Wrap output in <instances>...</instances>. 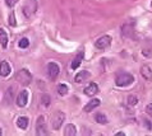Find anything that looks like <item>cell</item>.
<instances>
[{
  "instance_id": "ac0fdd59",
  "label": "cell",
  "mask_w": 152,
  "mask_h": 136,
  "mask_svg": "<svg viewBox=\"0 0 152 136\" xmlns=\"http://www.w3.org/2000/svg\"><path fill=\"white\" fill-rule=\"evenodd\" d=\"M77 134V130H76V127H74V125H68L67 127H65V130H64V135H67V136H74Z\"/></svg>"
},
{
  "instance_id": "8fae6325",
  "label": "cell",
  "mask_w": 152,
  "mask_h": 136,
  "mask_svg": "<svg viewBox=\"0 0 152 136\" xmlns=\"http://www.w3.org/2000/svg\"><path fill=\"white\" fill-rule=\"evenodd\" d=\"M141 75L146 79V80L151 81L152 80V69L150 66H147V65H143L141 67Z\"/></svg>"
},
{
  "instance_id": "7a4b0ae2",
  "label": "cell",
  "mask_w": 152,
  "mask_h": 136,
  "mask_svg": "<svg viewBox=\"0 0 152 136\" xmlns=\"http://www.w3.org/2000/svg\"><path fill=\"white\" fill-rule=\"evenodd\" d=\"M133 80H134V78H133L132 74H129V73H121V74H119V75L116 76L115 84L118 85V87H127V85L132 84Z\"/></svg>"
},
{
  "instance_id": "f1b7e54d",
  "label": "cell",
  "mask_w": 152,
  "mask_h": 136,
  "mask_svg": "<svg viewBox=\"0 0 152 136\" xmlns=\"http://www.w3.org/2000/svg\"><path fill=\"white\" fill-rule=\"evenodd\" d=\"M125 134H124V132H118V134H116V136H124Z\"/></svg>"
},
{
  "instance_id": "6da1fadb",
  "label": "cell",
  "mask_w": 152,
  "mask_h": 136,
  "mask_svg": "<svg viewBox=\"0 0 152 136\" xmlns=\"http://www.w3.org/2000/svg\"><path fill=\"white\" fill-rule=\"evenodd\" d=\"M16 80L22 85H29L32 81V74L28 71L27 69H22L16 74Z\"/></svg>"
},
{
  "instance_id": "8992f818",
  "label": "cell",
  "mask_w": 152,
  "mask_h": 136,
  "mask_svg": "<svg viewBox=\"0 0 152 136\" xmlns=\"http://www.w3.org/2000/svg\"><path fill=\"white\" fill-rule=\"evenodd\" d=\"M64 120H65V114L63 113V112L55 113L54 120H52V129L54 130H59L60 129V126L63 125V122H64Z\"/></svg>"
},
{
  "instance_id": "44dd1931",
  "label": "cell",
  "mask_w": 152,
  "mask_h": 136,
  "mask_svg": "<svg viewBox=\"0 0 152 136\" xmlns=\"http://www.w3.org/2000/svg\"><path fill=\"white\" fill-rule=\"evenodd\" d=\"M41 102H42L44 106H49L50 102H51V98H50V96H47V94H42V97H41Z\"/></svg>"
},
{
  "instance_id": "4dcf8cb0",
  "label": "cell",
  "mask_w": 152,
  "mask_h": 136,
  "mask_svg": "<svg viewBox=\"0 0 152 136\" xmlns=\"http://www.w3.org/2000/svg\"><path fill=\"white\" fill-rule=\"evenodd\" d=\"M151 7H152V1H151Z\"/></svg>"
},
{
  "instance_id": "3957f363",
  "label": "cell",
  "mask_w": 152,
  "mask_h": 136,
  "mask_svg": "<svg viewBox=\"0 0 152 136\" xmlns=\"http://www.w3.org/2000/svg\"><path fill=\"white\" fill-rule=\"evenodd\" d=\"M37 9V3H36V0H27L25 8H23V11H25V15L26 17H29L32 15V14L36 11Z\"/></svg>"
},
{
  "instance_id": "cb8c5ba5",
  "label": "cell",
  "mask_w": 152,
  "mask_h": 136,
  "mask_svg": "<svg viewBox=\"0 0 152 136\" xmlns=\"http://www.w3.org/2000/svg\"><path fill=\"white\" fill-rule=\"evenodd\" d=\"M137 103H138L137 97H134V96H129V97H128V104H129V106H136Z\"/></svg>"
},
{
  "instance_id": "9a60e30c",
  "label": "cell",
  "mask_w": 152,
  "mask_h": 136,
  "mask_svg": "<svg viewBox=\"0 0 152 136\" xmlns=\"http://www.w3.org/2000/svg\"><path fill=\"white\" fill-rule=\"evenodd\" d=\"M0 45L3 48H7L8 46V34L3 28H0Z\"/></svg>"
},
{
  "instance_id": "2e32d148",
  "label": "cell",
  "mask_w": 152,
  "mask_h": 136,
  "mask_svg": "<svg viewBox=\"0 0 152 136\" xmlns=\"http://www.w3.org/2000/svg\"><path fill=\"white\" fill-rule=\"evenodd\" d=\"M89 76V73L88 71H86V70H83V71H80L76 75V78H74V80H76L77 83H80V81H83V80H86Z\"/></svg>"
},
{
  "instance_id": "30bf717a",
  "label": "cell",
  "mask_w": 152,
  "mask_h": 136,
  "mask_svg": "<svg viewBox=\"0 0 152 136\" xmlns=\"http://www.w3.org/2000/svg\"><path fill=\"white\" fill-rule=\"evenodd\" d=\"M12 73V67L10 65H9L8 61H1V64H0V75L1 76H8L9 74Z\"/></svg>"
},
{
  "instance_id": "603a6c76",
  "label": "cell",
  "mask_w": 152,
  "mask_h": 136,
  "mask_svg": "<svg viewBox=\"0 0 152 136\" xmlns=\"http://www.w3.org/2000/svg\"><path fill=\"white\" fill-rule=\"evenodd\" d=\"M29 45V41L27 40V38H22V40L19 41V43H18V46L20 47V48H26V47H28Z\"/></svg>"
},
{
  "instance_id": "5bb4252c",
  "label": "cell",
  "mask_w": 152,
  "mask_h": 136,
  "mask_svg": "<svg viewBox=\"0 0 152 136\" xmlns=\"http://www.w3.org/2000/svg\"><path fill=\"white\" fill-rule=\"evenodd\" d=\"M100 103H101L100 99H97V98L92 99L91 102H88L87 104L85 106V111H86V112H91L92 109H95L96 107H98V106H100Z\"/></svg>"
},
{
  "instance_id": "d4e9b609",
  "label": "cell",
  "mask_w": 152,
  "mask_h": 136,
  "mask_svg": "<svg viewBox=\"0 0 152 136\" xmlns=\"http://www.w3.org/2000/svg\"><path fill=\"white\" fill-rule=\"evenodd\" d=\"M5 3H7V5L9 8H13L14 5L18 3V0H5Z\"/></svg>"
},
{
  "instance_id": "52a82bcc",
  "label": "cell",
  "mask_w": 152,
  "mask_h": 136,
  "mask_svg": "<svg viewBox=\"0 0 152 136\" xmlns=\"http://www.w3.org/2000/svg\"><path fill=\"white\" fill-rule=\"evenodd\" d=\"M27 102H28V92L22 90L17 97V106L20 108H23V107H26Z\"/></svg>"
},
{
  "instance_id": "e0dca14e",
  "label": "cell",
  "mask_w": 152,
  "mask_h": 136,
  "mask_svg": "<svg viewBox=\"0 0 152 136\" xmlns=\"http://www.w3.org/2000/svg\"><path fill=\"white\" fill-rule=\"evenodd\" d=\"M17 126L22 130H26L27 126H28V118L27 117H19L17 120Z\"/></svg>"
},
{
  "instance_id": "5b68a950",
  "label": "cell",
  "mask_w": 152,
  "mask_h": 136,
  "mask_svg": "<svg viewBox=\"0 0 152 136\" xmlns=\"http://www.w3.org/2000/svg\"><path fill=\"white\" fill-rule=\"evenodd\" d=\"M110 43H111V37L110 36H102L95 42V46H96L97 48H100V50H104V48H106V47H109Z\"/></svg>"
},
{
  "instance_id": "f546056e",
  "label": "cell",
  "mask_w": 152,
  "mask_h": 136,
  "mask_svg": "<svg viewBox=\"0 0 152 136\" xmlns=\"http://www.w3.org/2000/svg\"><path fill=\"white\" fill-rule=\"evenodd\" d=\"M0 135H1V129H0Z\"/></svg>"
},
{
  "instance_id": "9c48e42d",
  "label": "cell",
  "mask_w": 152,
  "mask_h": 136,
  "mask_svg": "<svg viewBox=\"0 0 152 136\" xmlns=\"http://www.w3.org/2000/svg\"><path fill=\"white\" fill-rule=\"evenodd\" d=\"M121 32L125 37H132V34L134 33V23H125L121 27Z\"/></svg>"
},
{
  "instance_id": "7c38bea8",
  "label": "cell",
  "mask_w": 152,
  "mask_h": 136,
  "mask_svg": "<svg viewBox=\"0 0 152 136\" xmlns=\"http://www.w3.org/2000/svg\"><path fill=\"white\" fill-rule=\"evenodd\" d=\"M85 94L86 96H95V94H97V92H98V87H97V84L96 83H91V84L88 85V87H86L85 88Z\"/></svg>"
},
{
  "instance_id": "ba28073f",
  "label": "cell",
  "mask_w": 152,
  "mask_h": 136,
  "mask_svg": "<svg viewBox=\"0 0 152 136\" xmlns=\"http://www.w3.org/2000/svg\"><path fill=\"white\" fill-rule=\"evenodd\" d=\"M36 132H37L38 135H47V130H46V125H45V118H44V116L38 117L37 126H36Z\"/></svg>"
},
{
  "instance_id": "4316f807",
  "label": "cell",
  "mask_w": 152,
  "mask_h": 136,
  "mask_svg": "<svg viewBox=\"0 0 152 136\" xmlns=\"http://www.w3.org/2000/svg\"><path fill=\"white\" fill-rule=\"evenodd\" d=\"M146 112H147V114H150V116H152V103H150V104L146 107Z\"/></svg>"
},
{
  "instance_id": "4fadbf2b",
  "label": "cell",
  "mask_w": 152,
  "mask_h": 136,
  "mask_svg": "<svg viewBox=\"0 0 152 136\" xmlns=\"http://www.w3.org/2000/svg\"><path fill=\"white\" fill-rule=\"evenodd\" d=\"M83 56H85V54H83V51H80L78 55L74 57V60L72 61V64H70V69H73V70H76L77 67H79V65L80 63H82V60H83Z\"/></svg>"
},
{
  "instance_id": "d6986e66",
  "label": "cell",
  "mask_w": 152,
  "mask_h": 136,
  "mask_svg": "<svg viewBox=\"0 0 152 136\" xmlns=\"http://www.w3.org/2000/svg\"><path fill=\"white\" fill-rule=\"evenodd\" d=\"M95 120H96V122L101 123V125H106V123H107V118H106V116L104 113H96Z\"/></svg>"
},
{
  "instance_id": "277c9868",
  "label": "cell",
  "mask_w": 152,
  "mask_h": 136,
  "mask_svg": "<svg viewBox=\"0 0 152 136\" xmlns=\"http://www.w3.org/2000/svg\"><path fill=\"white\" fill-rule=\"evenodd\" d=\"M60 73V69H59V65L55 64V63H50L47 65V74H49V78L51 80H55L56 76L59 75Z\"/></svg>"
},
{
  "instance_id": "83f0119b",
  "label": "cell",
  "mask_w": 152,
  "mask_h": 136,
  "mask_svg": "<svg viewBox=\"0 0 152 136\" xmlns=\"http://www.w3.org/2000/svg\"><path fill=\"white\" fill-rule=\"evenodd\" d=\"M142 121L146 123V126H147V129H148V130H152V125H151V122H150V121H147L146 118H143Z\"/></svg>"
},
{
  "instance_id": "7402d4cb",
  "label": "cell",
  "mask_w": 152,
  "mask_h": 136,
  "mask_svg": "<svg viewBox=\"0 0 152 136\" xmlns=\"http://www.w3.org/2000/svg\"><path fill=\"white\" fill-rule=\"evenodd\" d=\"M9 24H10L12 27H16V26H17L16 14H14V13H10V14H9Z\"/></svg>"
},
{
  "instance_id": "ffe728a7",
  "label": "cell",
  "mask_w": 152,
  "mask_h": 136,
  "mask_svg": "<svg viewBox=\"0 0 152 136\" xmlns=\"http://www.w3.org/2000/svg\"><path fill=\"white\" fill-rule=\"evenodd\" d=\"M58 93L60 94V96H65V94H68V87L67 84H60L58 87Z\"/></svg>"
},
{
  "instance_id": "484cf974",
  "label": "cell",
  "mask_w": 152,
  "mask_h": 136,
  "mask_svg": "<svg viewBox=\"0 0 152 136\" xmlns=\"http://www.w3.org/2000/svg\"><path fill=\"white\" fill-rule=\"evenodd\" d=\"M142 54L146 56V57H152V51H150V50H143Z\"/></svg>"
}]
</instances>
